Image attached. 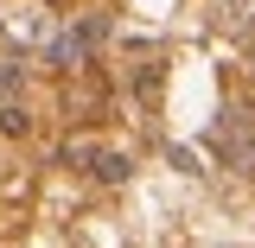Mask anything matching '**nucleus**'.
Masks as SVG:
<instances>
[{
    "mask_svg": "<svg viewBox=\"0 0 255 248\" xmlns=\"http://www.w3.org/2000/svg\"><path fill=\"white\" fill-rule=\"evenodd\" d=\"M64 165H77V172H90L102 185H122L128 172H134V159L122 147H102V140H64Z\"/></svg>",
    "mask_w": 255,
    "mask_h": 248,
    "instance_id": "obj_2",
    "label": "nucleus"
},
{
    "mask_svg": "<svg viewBox=\"0 0 255 248\" xmlns=\"http://www.w3.org/2000/svg\"><path fill=\"white\" fill-rule=\"evenodd\" d=\"M102 32H109V19H83V26H70L58 45H51V64H58L64 77H77V70L90 64V51L102 45Z\"/></svg>",
    "mask_w": 255,
    "mask_h": 248,
    "instance_id": "obj_3",
    "label": "nucleus"
},
{
    "mask_svg": "<svg viewBox=\"0 0 255 248\" xmlns=\"http://www.w3.org/2000/svg\"><path fill=\"white\" fill-rule=\"evenodd\" d=\"M6 32H13V38H32V45H38V38H51V13H45L38 0H26V6H13V13H6Z\"/></svg>",
    "mask_w": 255,
    "mask_h": 248,
    "instance_id": "obj_4",
    "label": "nucleus"
},
{
    "mask_svg": "<svg viewBox=\"0 0 255 248\" xmlns=\"http://www.w3.org/2000/svg\"><path fill=\"white\" fill-rule=\"evenodd\" d=\"M211 153L236 172H255V115L249 108H223V121L211 127Z\"/></svg>",
    "mask_w": 255,
    "mask_h": 248,
    "instance_id": "obj_1",
    "label": "nucleus"
},
{
    "mask_svg": "<svg viewBox=\"0 0 255 248\" xmlns=\"http://www.w3.org/2000/svg\"><path fill=\"white\" fill-rule=\"evenodd\" d=\"M217 26L230 32V38H243V32L255 26V0H217Z\"/></svg>",
    "mask_w": 255,
    "mask_h": 248,
    "instance_id": "obj_5",
    "label": "nucleus"
}]
</instances>
